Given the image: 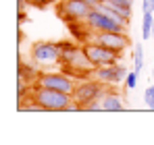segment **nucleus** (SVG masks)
<instances>
[{
	"mask_svg": "<svg viewBox=\"0 0 154 145\" xmlns=\"http://www.w3.org/2000/svg\"><path fill=\"white\" fill-rule=\"evenodd\" d=\"M60 44H63L60 62H63L65 72H69L71 77H77V79H88L96 67L88 58L85 48L81 44H73V42H60Z\"/></svg>",
	"mask_w": 154,
	"mask_h": 145,
	"instance_id": "obj_1",
	"label": "nucleus"
},
{
	"mask_svg": "<svg viewBox=\"0 0 154 145\" xmlns=\"http://www.w3.org/2000/svg\"><path fill=\"white\" fill-rule=\"evenodd\" d=\"M31 99L38 102L42 106L44 112H65L69 108V104L73 102L71 93H65V91H56V89H48V87H33V93Z\"/></svg>",
	"mask_w": 154,
	"mask_h": 145,
	"instance_id": "obj_2",
	"label": "nucleus"
},
{
	"mask_svg": "<svg viewBox=\"0 0 154 145\" xmlns=\"http://www.w3.org/2000/svg\"><path fill=\"white\" fill-rule=\"evenodd\" d=\"M94 4L90 0H58L56 4V17L67 25L85 21L88 15L92 13Z\"/></svg>",
	"mask_w": 154,
	"mask_h": 145,
	"instance_id": "obj_3",
	"label": "nucleus"
},
{
	"mask_svg": "<svg viewBox=\"0 0 154 145\" xmlns=\"http://www.w3.org/2000/svg\"><path fill=\"white\" fill-rule=\"evenodd\" d=\"M104 91H106V85L90 77V79H83L81 83H77L71 96H73V102H75L77 106H79L81 110H85L90 104L100 102V97H102Z\"/></svg>",
	"mask_w": 154,
	"mask_h": 145,
	"instance_id": "obj_4",
	"label": "nucleus"
},
{
	"mask_svg": "<svg viewBox=\"0 0 154 145\" xmlns=\"http://www.w3.org/2000/svg\"><path fill=\"white\" fill-rule=\"evenodd\" d=\"M35 85L56 89V91H65V93H73L77 83L75 77H71L69 72H40L35 77Z\"/></svg>",
	"mask_w": 154,
	"mask_h": 145,
	"instance_id": "obj_5",
	"label": "nucleus"
},
{
	"mask_svg": "<svg viewBox=\"0 0 154 145\" xmlns=\"http://www.w3.org/2000/svg\"><path fill=\"white\" fill-rule=\"evenodd\" d=\"M85 23L94 29V33L96 31H125V25H121L110 13H106L100 6H94L92 8V13L88 15Z\"/></svg>",
	"mask_w": 154,
	"mask_h": 145,
	"instance_id": "obj_6",
	"label": "nucleus"
},
{
	"mask_svg": "<svg viewBox=\"0 0 154 145\" xmlns=\"http://www.w3.org/2000/svg\"><path fill=\"white\" fill-rule=\"evenodd\" d=\"M83 48H85V54H88V58L92 60V64H94V67L112 64V62H119V58H121V54H119V52L106 48V46L98 44V42H94V40L85 42V44H83Z\"/></svg>",
	"mask_w": 154,
	"mask_h": 145,
	"instance_id": "obj_7",
	"label": "nucleus"
},
{
	"mask_svg": "<svg viewBox=\"0 0 154 145\" xmlns=\"http://www.w3.org/2000/svg\"><path fill=\"white\" fill-rule=\"evenodd\" d=\"M63 44L60 42H38L31 48V60L42 64V62H60Z\"/></svg>",
	"mask_w": 154,
	"mask_h": 145,
	"instance_id": "obj_8",
	"label": "nucleus"
},
{
	"mask_svg": "<svg viewBox=\"0 0 154 145\" xmlns=\"http://www.w3.org/2000/svg\"><path fill=\"white\" fill-rule=\"evenodd\" d=\"M127 69L123 67V64H119V62H112V64H104V67H96L94 71H92V79H96V81H100L104 85H117V83H121V81H125V77H127Z\"/></svg>",
	"mask_w": 154,
	"mask_h": 145,
	"instance_id": "obj_9",
	"label": "nucleus"
},
{
	"mask_svg": "<svg viewBox=\"0 0 154 145\" xmlns=\"http://www.w3.org/2000/svg\"><path fill=\"white\" fill-rule=\"evenodd\" d=\"M92 40L98 42V44H102V46H106V48L115 50V52H119V54H123L129 48V44H131L129 35L123 33V31H96Z\"/></svg>",
	"mask_w": 154,
	"mask_h": 145,
	"instance_id": "obj_10",
	"label": "nucleus"
},
{
	"mask_svg": "<svg viewBox=\"0 0 154 145\" xmlns=\"http://www.w3.org/2000/svg\"><path fill=\"white\" fill-rule=\"evenodd\" d=\"M100 106H102V112H123L125 110V104L119 93L115 91H104L102 97H100Z\"/></svg>",
	"mask_w": 154,
	"mask_h": 145,
	"instance_id": "obj_11",
	"label": "nucleus"
},
{
	"mask_svg": "<svg viewBox=\"0 0 154 145\" xmlns=\"http://www.w3.org/2000/svg\"><path fill=\"white\" fill-rule=\"evenodd\" d=\"M152 27H154L152 13H144V17H142V40L144 42L152 37Z\"/></svg>",
	"mask_w": 154,
	"mask_h": 145,
	"instance_id": "obj_12",
	"label": "nucleus"
},
{
	"mask_svg": "<svg viewBox=\"0 0 154 145\" xmlns=\"http://www.w3.org/2000/svg\"><path fill=\"white\" fill-rule=\"evenodd\" d=\"M144 60H146V56H144V48H142V42H140V44L133 46V69L137 72H142V69H144Z\"/></svg>",
	"mask_w": 154,
	"mask_h": 145,
	"instance_id": "obj_13",
	"label": "nucleus"
},
{
	"mask_svg": "<svg viewBox=\"0 0 154 145\" xmlns=\"http://www.w3.org/2000/svg\"><path fill=\"white\" fill-rule=\"evenodd\" d=\"M144 102H146V106H148L150 110H154V85H150V87L144 89Z\"/></svg>",
	"mask_w": 154,
	"mask_h": 145,
	"instance_id": "obj_14",
	"label": "nucleus"
},
{
	"mask_svg": "<svg viewBox=\"0 0 154 145\" xmlns=\"http://www.w3.org/2000/svg\"><path fill=\"white\" fill-rule=\"evenodd\" d=\"M135 85H137V71L133 69V71H129L127 77H125V87H127V89H133Z\"/></svg>",
	"mask_w": 154,
	"mask_h": 145,
	"instance_id": "obj_15",
	"label": "nucleus"
},
{
	"mask_svg": "<svg viewBox=\"0 0 154 145\" xmlns=\"http://www.w3.org/2000/svg\"><path fill=\"white\" fill-rule=\"evenodd\" d=\"M54 2H58V0H27V4H31L35 8H46V6H50Z\"/></svg>",
	"mask_w": 154,
	"mask_h": 145,
	"instance_id": "obj_16",
	"label": "nucleus"
},
{
	"mask_svg": "<svg viewBox=\"0 0 154 145\" xmlns=\"http://www.w3.org/2000/svg\"><path fill=\"white\" fill-rule=\"evenodd\" d=\"M110 4L119 6V8H131L133 6V0H108Z\"/></svg>",
	"mask_w": 154,
	"mask_h": 145,
	"instance_id": "obj_17",
	"label": "nucleus"
},
{
	"mask_svg": "<svg viewBox=\"0 0 154 145\" xmlns=\"http://www.w3.org/2000/svg\"><path fill=\"white\" fill-rule=\"evenodd\" d=\"M142 13H152L154 15V0H142Z\"/></svg>",
	"mask_w": 154,
	"mask_h": 145,
	"instance_id": "obj_18",
	"label": "nucleus"
},
{
	"mask_svg": "<svg viewBox=\"0 0 154 145\" xmlns=\"http://www.w3.org/2000/svg\"><path fill=\"white\" fill-rule=\"evenodd\" d=\"M104 2H108V0H92L94 6H100V4H104Z\"/></svg>",
	"mask_w": 154,
	"mask_h": 145,
	"instance_id": "obj_19",
	"label": "nucleus"
},
{
	"mask_svg": "<svg viewBox=\"0 0 154 145\" xmlns=\"http://www.w3.org/2000/svg\"><path fill=\"white\" fill-rule=\"evenodd\" d=\"M152 81H154V69H152Z\"/></svg>",
	"mask_w": 154,
	"mask_h": 145,
	"instance_id": "obj_20",
	"label": "nucleus"
},
{
	"mask_svg": "<svg viewBox=\"0 0 154 145\" xmlns=\"http://www.w3.org/2000/svg\"><path fill=\"white\" fill-rule=\"evenodd\" d=\"M152 37H154V27H152Z\"/></svg>",
	"mask_w": 154,
	"mask_h": 145,
	"instance_id": "obj_21",
	"label": "nucleus"
},
{
	"mask_svg": "<svg viewBox=\"0 0 154 145\" xmlns=\"http://www.w3.org/2000/svg\"><path fill=\"white\" fill-rule=\"evenodd\" d=\"M90 2H92V0H90Z\"/></svg>",
	"mask_w": 154,
	"mask_h": 145,
	"instance_id": "obj_22",
	"label": "nucleus"
}]
</instances>
